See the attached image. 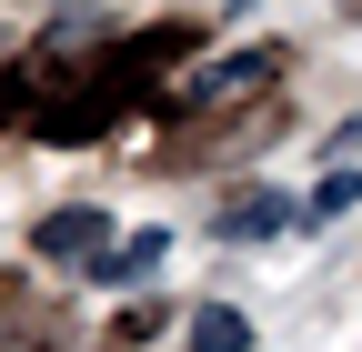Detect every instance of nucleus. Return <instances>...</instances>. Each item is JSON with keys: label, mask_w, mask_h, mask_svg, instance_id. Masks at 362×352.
Segmentation results:
<instances>
[{"label": "nucleus", "mask_w": 362, "mask_h": 352, "mask_svg": "<svg viewBox=\"0 0 362 352\" xmlns=\"http://www.w3.org/2000/svg\"><path fill=\"white\" fill-rule=\"evenodd\" d=\"M30 252L40 262H101L111 252V222H101V211H40V222H30Z\"/></svg>", "instance_id": "obj_1"}, {"label": "nucleus", "mask_w": 362, "mask_h": 352, "mask_svg": "<svg viewBox=\"0 0 362 352\" xmlns=\"http://www.w3.org/2000/svg\"><path fill=\"white\" fill-rule=\"evenodd\" d=\"M282 222H292L282 192H242V201H221V242H272Z\"/></svg>", "instance_id": "obj_2"}, {"label": "nucleus", "mask_w": 362, "mask_h": 352, "mask_svg": "<svg viewBox=\"0 0 362 352\" xmlns=\"http://www.w3.org/2000/svg\"><path fill=\"white\" fill-rule=\"evenodd\" d=\"M161 252H171L161 232H131V242H111L101 262H90V272H101L111 292H131V282H151V272H161Z\"/></svg>", "instance_id": "obj_3"}, {"label": "nucleus", "mask_w": 362, "mask_h": 352, "mask_svg": "<svg viewBox=\"0 0 362 352\" xmlns=\"http://www.w3.org/2000/svg\"><path fill=\"white\" fill-rule=\"evenodd\" d=\"M192 352H252V322L232 312V302H202L192 312Z\"/></svg>", "instance_id": "obj_4"}, {"label": "nucleus", "mask_w": 362, "mask_h": 352, "mask_svg": "<svg viewBox=\"0 0 362 352\" xmlns=\"http://www.w3.org/2000/svg\"><path fill=\"white\" fill-rule=\"evenodd\" d=\"M352 201H362V171H332V182L312 192V211H322V222H332V211H352Z\"/></svg>", "instance_id": "obj_5"}, {"label": "nucleus", "mask_w": 362, "mask_h": 352, "mask_svg": "<svg viewBox=\"0 0 362 352\" xmlns=\"http://www.w3.org/2000/svg\"><path fill=\"white\" fill-rule=\"evenodd\" d=\"M0 51H11V30H0Z\"/></svg>", "instance_id": "obj_6"}]
</instances>
